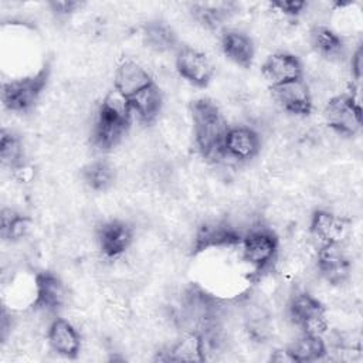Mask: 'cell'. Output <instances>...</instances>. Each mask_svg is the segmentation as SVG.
Segmentation results:
<instances>
[{
  "instance_id": "4fadbf2b",
  "label": "cell",
  "mask_w": 363,
  "mask_h": 363,
  "mask_svg": "<svg viewBox=\"0 0 363 363\" xmlns=\"http://www.w3.org/2000/svg\"><path fill=\"white\" fill-rule=\"evenodd\" d=\"M261 74L269 86L282 85L303 78V67L299 58L291 52L279 51L271 54L261 67Z\"/></svg>"
},
{
  "instance_id": "7402d4cb",
  "label": "cell",
  "mask_w": 363,
  "mask_h": 363,
  "mask_svg": "<svg viewBox=\"0 0 363 363\" xmlns=\"http://www.w3.org/2000/svg\"><path fill=\"white\" fill-rule=\"evenodd\" d=\"M163 360L170 362H204L206 342L199 330H189L180 340H177L167 352Z\"/></svg>"
},
{
  "instance_id": "603a6c76",
  "label": "cell",
  "mask_w": 363,
  "mask_h": 363,
  "mask_svg": "<svg viewBox=\"0 0 363 363\" xmlns=\"http://www.w3.org/2000/svg\"><path fill=\"white\" fill-rule=\"evenodd\" d=\"M193 18L207 30L220 28L231 14L235 13V4L227 1L217 3H194L190 6Z\"/></svg>"
},
{
  "instance_id": "6da1fadb",
  "label": "cell",
  "mask_w": 363,
  "mask_h": 363,
  "mask_svg": "<svg viewBox=\"0 0 363 363\" xmlns=\"http://www.w3.org/2000/svg\"><path fill=\"white\" fill-rule=\"evenodd\" d=\"M193 135L197 150L206 159L223 156V142L228 130L224 115L210 98H199L190 105Z\"/></svg>"
},
{
  "instance_id": "484cf974",
  "label": "cell",
  "mask_w": 363,
  "mask_h": 363,
  "mask_svg": "<svg viewBox=\"0 0 363 363\" xmlns=\"http://www.w3.org/2000/svg\"><path fill=\"white\" fill-rule=\"evenodd\" d=\"M31 227V218L11 208H3L0 214V234L4 241L16 242L24 238Z\"/></svg>"
},
{
  "instance_id": "8fae6325",
  "label": "cell",
  "mask_w": 363,
  "mask_h": 363,
  "mask_svg": "<svg viewBox=\"0 0 363 363\" xmlns=\"http://www.w3.org/2000/svg\"><path fill=\"white\" fill-rule=\"evenodd\" d=\"M242 235L244 234H241L228 223H204L196 231L193 254H199L211 248H223L241 244Z\"/></svg>"
},
{
  "instance_id": "3957f363",
  "label": "cell",
  "mask_w": 363,
  "mask_h": 363,
  "mask_svg": "<svg viewBox=\"0 0 363 363\" xmlns=\"http://www.w3.org/2000/svg\"><path fill=\"white\" fill-rule=\"evenodd\" d=\"M50 74L51 65L45 62L35 72L4 81L1 85L3 106L16 113H24L33 109L48 84Z\"/></svg>"
},
{
  "instance_id": "44dd1931",
  "label": "cell",
  "mask_w": 363,
  "mask_h": 363,
  "mask_svg": "<svg viewBox=\"0 0 363 363\" xmlns=\"http://www.w3.org/2000/svg\"><path fill=\"white\" fill-rule=\"evenodd\" d=\"M312 48L329 61H339L345 55V41L339 33L325 24H316L311 30Z\"/></svg>"
},
{
  "instance_id": "8992f818",
  "label": "cell",
  "mask_w": 363,
  "mask_h": 363,
  "mask_svg": "<svg viewBox=\"0 0 363 363\" xmlns=\"http://www.w3.org/2000/svg\"><path fill=\"white\" fill-rule=\"evenodd\" d=\"M244 259L257 271L268 268L278 252V237L267 227L251 228L241 240Z\"/></svg>"
},
{
  "instance_id": "7a4b0ae2",
  "label": "cell",
  "mask_w": 363,
  "mask_h": 363,
  "mask_svg": "<svg viewBox=\"0 0 363 363\" xmlns=\"http://www.w3.org/2000/svg\"><path fill=\"white\" fill-rule=\"evenodd\" d=\"M132 109L129 98L115 88L104 98L92 130V143L99 150L115 147L130 125Z\"/></svg>"
},
{
  "instance_id": "f546056e",
  "label": "cell",
  "mask_w": 363,
  "mask_h": 363,
  "mask_svg": "<svg viewBox=\"0 0 363 363\" xmlns=\"http://www.w3.org/2000/svg\"><path fill=\"white\" fill-rule=\"evenodd\" d=\"M350 72L356 82H360L362 72H363V47L359 45L350 58Z\"/></svg>"
},
{
  "instance_id": "9c48e42d",
  "label": "cell",
  "mask_w": 363,
  "mask_h": 363,
  "mask_svg": "<svg viewBox=\"0 0 363 363\" xmlns=\"http://www.w3.org/2000/svg\"><path fill=\"white\" fill-rule=\"evenodd\" d=\"M65 302V286L58 275L51 271H41L34 277L33 308L55 313Z\"/></svg>"
},
{
  "instance_id": "9a60e30c",
  "label": "cell",
  "mask_w": 363,
  "mask_h": 363,
  "mask_svg": "<svg viewBox=\"0 0 363 363\" xmlns=\"http://www.w3.org/2000/svg\"><path fill=\"white\" fill-rule=\"evenodd\" d=\"M47 339L50 347L67 359H77L81 352V336L67 319L55 318L48 326Z\"/></svg>"
},
{
  "instance_id": "d6986e66",
  "label": "cell",
  "mask_w": 363,
  "mask_h": 363,
  "mask_svg": "<svg viewBox=\"0 0 363 363\" xmlns=\"http://www.w3.org/2000/svg\"><path fill=\"white\" fill-rule=\"evenodd\" d=\"M152 82L153 79L150 74L133 60L122 61L118 65L113 77V88L126 98H130Z\"/></svg>"
},
{
  "instance_id": "ba28073f",
  "label": "cell",
  "mask_w": 363,
  "mask_h": 363,
  "mask_svg": "<svg viewBox=\"0 0 363 363\" xmlns=\"http://www.w3.org/2000/svg\"><path fill=\"white\" fill-rule=\"evenodd\" d=\"M98 247L106 258L121 257L133 242V227L123 220L102 223L96 231Z\"/></svg>"
},
{
  "instance_id": "5b68a950",
  "label": "cell",
  "mask_w": 363,
  "mask_h": 363,
  "mask_svg": "<svg viewBox=\"0 0 363 363\" xmlns=\"http://www.w3.org/2000/svg\"><path fill=\"white\" fill-rule=\"evenodd\" d=\"M288 316L303 333L323 335L328 329L326 309L323 303L308 292L292 295L288 303Z\"/></svg>"
},
{
  "instance_id": "277c9868",
  "label": "cell",
  "mask_w": 363,
  "mask_h": 363,
  "mask_svg": "<svg viewBox=\"0 0 363 363\" xmlns=\"http://www.w3.org/2000/svg\"><path fill=\"white\" fill-rule=\"evenodd\" d=\"M329 129L340 136H354L362 129V106L352 94L330 98L323 109Z\"/></svg>"
},
{
  "instance_id": "83f0119b",
  "label": "cell",
  "mask_w": 363,
  "mask_h": 363,
  "mask_svg": "<svg viewBox=\"0 0 363 363\" xmlns=\"http://www.w3.org/2000/svg\"><path fill=\"white\" fill-rule=\"evenodd\" d=\"M269 6L285 17H298L301 13L305 11L308 3L303 0H278L272 1Z\"/></svg>"
},
{
  "instance_id": "f1b7e54d",
  "label": "cell",
  "mask_w": 363,
  "mask_h": 363,
  "mask_svg": "<svg viewBox=\"0 0 363 363\" xmlns=\"http://www.w3.org/2000/svg\"><path fill=\"white\" fill-rule=\"evenodd\" d=\"M82 1H75V0H55L50 1L48 7L51 11L58 16V17H65L72 13H75L78 9H81Z\"/></svg>"
},
{
  "instance_id": "d4e9b609",
  "label": "cell",
  "mask_w": 363,
  "mask_h": 363,
  "mask_svg": "<svg viewBox=\"0 0 363 363\" xmlns=\"http://www.w3.org/2000/svg\"><path fill=\"white\" fill-rule=\"evenodd\" d=\"M85 184L95 191H106L115 183V170L106 160L98 159L86 163L81 170Z\"/></svg>"
},
{
  "instance_id": "ffe728a7",
  "label": "cell",
  "mask_w": 363,
  "mask_h": 363,
  "mask_svg": "<svg viewBox=\"0 0 363 363\" xmlns=\"http://www.w3.org/2000/svg\"><path fill=\"white\" fill-rule=\"evenodd\" d=\"M132 115H136V118L142 123H152L160 113L163 106V95L157 85L152 82L146 88L140 89L135 95L129 98Z\"/></svg>"
},
{
  "instance_id": "2e32d148",
  "label": "cell",
  "mask_w": 363,
  "mask_h": 363,
  "mask_svg": "<svg viewBox=\"0 0 363 363\" xmlns=\"http://www.w3.org/2000/svg\"><path fill=\"white\" fill-rule=\"evenodd\" d=\"M311 234L323 244H340L347 231V221L328 210H315L309 221Z\"/></svg>"
},
{
  "instance_id": "7c38bea8",
  "label": "cell",
  "mask_w": 363,
  "mask_h": 363,
  "mask_svg": "<svg viewBox=\"0 0 363 363\" xmlns=\"http://www.w3.org/2000/svg\"><path fill=\"white\" fill-rule=\"evenodd\" d=\"M261 150V138L250 126L228 128L223 142V156L238 162L254 159Z\"/></svg>"
},
{
  "instance_id": "30bf717a",
  "label": "cell",
  "mask_w": 363,
  "mask_h": 363,
  "mask_svg": "<svg viewBox=\"0 0 363 363\" xmlns=\"http://www.w3.org/2000/svg\"><path fill=\"white\" fill-rule=\"evenodd\" d=\"M271 91L272 98L285 112L295 116H308L311 113L312 94L303 78L271 86Z\"/></svg>"
},
{
  "instance_id": "cb8c5ba5",
  "label": "cell",
  "mask_w": 363,
  "mask_h": 363,
  "mask_svg": "<svg viewBox=\"0 0 363 363\" xmlns=\"http://www.w3.org/2000/svg\"><path fill=\"white\" fill-rule=\"evenodd\" d=\"M286 352L292 363H309L322 360L328 353V346L322 335L303 333L286 347Z\"/></svg>"
},
{
  "instance_id": "4316f807",
  "label": "cell",
  "mask_w": 363,
  "mask_h": 363,
  "mask_svg": "<svg viewBox=\"0 0 363 363\" xmlns=\"http://www.w3.org/2000/svg\"><path fill=\"white\" fill-rule=\"evenodd\" d=\"M0 160L4 167L16 172L24 166V149L21 139L11 130L1 129L0 133Z\"/></svg>"
},
{
  "instance_id": "5bb4252c",
  "label": "cell",
  "mask_w": 363,
  "mask_h": 363,
  "mask_svg": "<svg viewBox=\"0 0 363 363\" xmlns=\"http://www.w3.org/2000/svg\"><path fill=\"white\" fill-rule=\"evenodd\" d=\"M316 267L319 274L332 285L343 284L350 275V259L340 244H323L318 250Z\"/></svg>"
},
{
  "instance_id": "52a82bcc",
  "label": "cell",
  "mask_w": 363,
  "mask_h": 363,
  "mask_svg": "<svg viewBox=\"0 0 363 363\" xmlns=\"http://www.w3.org/2000/svg\"><path fill=\"white\" fill-rule=\"evenodd\" d=\"M174 67L177 74L197 88H206L214 77V65L200 50L180 45L176 51Z\"/></svg>"
},
{
  "instance_id": "e0dca14e",
  "label": "cell",
  "mask_w": 363,
  "mask_h": 363,
  "mask_svg": "<svg viewBox=\"0 0 363 363\" xmlns=\"http://www.w3.org/2000/svg\"><path fill=\"white\" fill-rule=\"evenodd\" d=\"M142 41L149 50L159 54L177 51L180 47L174 28L159 18L149 20L142 26Z\"/></svg>"
},
{
  "instance_id": "ac0fdd59",
  "label": "cell",
  "mask_w": 363,
  "mask_h": 363,
  "mask_svg": "<svg viewBox=\"0 0 363 363\" xmlns=\"http://www.w3.org/2000/svg\"><path fill=\"white\" fill-rule=\"evenodd\" d=\"M220 45L223 54L235 65L250 68L255 55V45L252 38L238 30H227L221 34Z\"/></svg>"
}]
</instances>
